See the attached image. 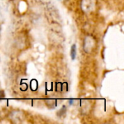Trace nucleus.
I'll use <instances>...</instances> for the list:
<instances>
[{"label": "nucleus", "mask_w": 124, "mask_h": 124, "mask_svg": "<svg viewBox=\"0 0 124 124\" xmlns=\"http://www.w3.org/2000/svg\"><path fill=\"white\" fill-rule=\"evenodd\" d=\"M45 103H46V106L49 108H54L57 105V101L55 100H51V99L46 100Z\"/></svg>", "instance_id": "39448f33"}, {"label": "nucleus", "mask_w": 124, "mask_h": 124, "mask_svg": "<svg viewBox=\"0 0 124 124\" xmlns=\"http://www.w3.org/2000/svg\"><path fill=\"white\" fill-rule=\"evenodd\" d=\"M9 118L12 121V122L16 123V124H19V123H22L24 121L25 116L20 110H14L10 113Z\"/></svg>", "instance_id": "7ed1b4c3"}, {"label": "nucleus", "mask_w": 124, "mask_h": 124, "mask_svg": "<svg viewBox=\"0 0 124 124\" xmlns=\"http://www.w3.org/2000/svg\"><path fill=\"white\" fill-rule=\"evenodd\" d=\"M4 97H5V93H4V92L2 91V90H0V100L4 99Z\"/></svg>", "instance_id": "6e6552de"}, {"label": "nucleus", "mask_w": 124, "mask_h": 124, "mask_svg": "<svg viewBox=\"0 0 124 124\" xmlns=\"http://www.w3.org/2000/svg\"><path fill=\"white\" fill-rule=\"evenodd\" d=\"M70 54V58H71L72 60H74L76 58V55H77V47H76V44H73L71 46Z\"/></svg>", "instance_id": "20e7f679"}, {"label": "nucleus", "mask_w": 124, "mask_h": 124, "mask_svg": "<svg viewBox=\"0 0 124 124\" xmlns=\"http://www.w3.org/2000/svg\"><path fill=\"white\" fill-rule=\"evenodd\" d=\"M63 84L62 83H57L55 85V89L57 92H62L63 90Z\"/></svg>", "instance_id": "0eeeda50"}, {"label": "nucleus", "mask_w": 124, "mask_h": 124, "mask_svg": "<svg viewBox=\"0 0 124 124\" xmlns=\"http://www.w3.org/2000/svg\"><path fill=\"white\" fill-rule=\"evenodd\" d=\"M95 44H96L95 39L92 36H86L84 39V41H83V49H84V51L86 53L89 54L94 49Z\"/></svg>", "instance_id": "f257e3e1"}, {"label": "nucleus", "mask_w": 124, "mask_h": 124, "mask_svg": "<svg viewBox=\"0 0 124 124\" xmlns=\"http://www.w3.org/2000/svg\"><path fill=\"white\" fill-rule=\"evenodd\" d=\"M67 113V107L65 105H63L57 113V116L59 117V118H61L62 116H64Z\"/></svg>", "instance_id": "423d86ee"}, {"label": "nucleus", "mask_w": 124, "mask_h": 124, "mask_svg": "<svg viewBox=\"0 0 124 124\" xmlns=\"http://www.w3.org/2000/svg\"><path fill=\"white\" fill-rule=\"evenodd\" d=\"M1 26H0V35H1Z\"/></svg>", "instance_id": "1a4fd4ad"}, {"label": "nucleus", "mask_w": 124, "mask_h": 124, "mask_svg": "<svg viewBox=\"0 0 124 124\" xmlns=\"http://www.w3.org/2000/svg\"><path fill=\"white\" fill-rule=\"evenodd\" d=\"M96 6V0H82L81 3V7L84 13L92 12Z\"/></svg>", "instance_id": "f03ea898"}]
</instances>
